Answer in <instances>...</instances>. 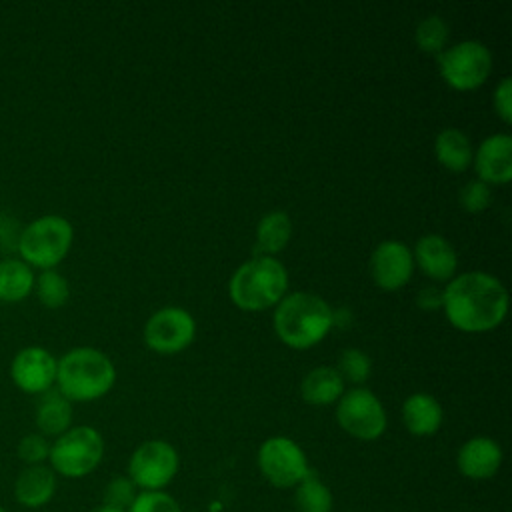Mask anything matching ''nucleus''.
<instances>
[{"label":"nucleus","instance_id":"9","mask_svg":"<svg viewBox=\"0 0 512 512\" xmlns=\"http://www.w3.org/2000/svg\"><path fill=\"white\" fill-rule=\"evenodd\" d=\"M180 466L176 448L166 440H148L140 444L128 462V478L136 488L162 490L168 486Z\"/></svg>","mask_w":512,"mask_h":512},{"label":"nucleus","instance_id":"11","mask_svg":"<svg viewBox=\"0 0 512 512\" xmlns=\"http://www.w3.org/2000/svg\"><path fill=\"white\" fill-rule=\"evenodd\" d=\"M196 336L192 314L178 306H166L154 312L144 326L146 344L160 354H176L190 346Z\"/></svg>","mask_w":512,"mask_h":512},{"label":"nucleus","instance_id":"6","mask_svg":"<svg viewBox=\"0 0 512 512\" xmlns=\"http://www.w3.org/2000/svg\"><path fill=\"white\" fill-rule=\"evenodd\" d=\"M104 456L102 434L92 426H70L50 444L48 462L56 476L84 478Z\"/></svg>","mask_w":512,"mask_h":512},{"label":"nucleus","instance_id":"17","mask_svg":"<svg viewBox=\"0 0 512 512\" xmlns=\"http://www.w3.org/2000/svg\"><path fill=\"white\" fill-rule=\"evenodd\" d=\"M412 258L420 270L434 280H452L458 258L454 246L440 234H426L416 242Z\"/></svg>","mask_w":512,"mask_h":512},{"label":"nucleus","instance_id":"15","mask_svg":"<svg viewBox=\"0 0 512 512\" xmlns=\"http://www.w3.org/2000/svg\"><path fill=\"white\" fill-rule=\"evenodd\" d=\"M502 464V448L488 436H474L466 440L456 456L458 472L472 480L492 478Z\"/></svg>","mask_w":512,"mask_h":512},{"label":"nucleus","instance_id":"34","mask_svg":"<svg viewBox=\"0 0 512 512\" xmlns=\"http://www.w3.org/2000/svg\"><path fill=\"white\" fill-rule=\"evenodd\" d=\"M92 512H122V510L112 508V506H106V504H100V506H98V508H94Z\"/></svg>","mask_w":512,"mask_h":512},{"label":"nucleus","instance_id":"27","mask_svg":"<svg viewBox=\"0 0 512 512\" xmlns=\"http://www.w3.org/2000/svg\"><path fill=\"white\" fill-rule=\"evenodd\" d=\"M336 372L344 382L362 384L372 372V360L360 348H346L338 358Z\"/></svg>","mask_w":512,"mask_h":512},{"label":"nucleus","instance_id":"28","mask_svg":"<svg viewBox=\"0 0 512 512\" xmlns=\"http://www.w3.org/2000/svg\"><path fill=\"white\" fill-rule=\"evenodd\" d=\"M136 496H138V492H136L134 482L128 476H116L106 484L102 504L118 508L122 512H128V508L132 506Z\"/></svg>","mask_w":512,"mask_h":512},{"label":"nucleus","instance_id":"24","mask_svg":"<svg viewBox=\"0 0 512 512\" xmlns=\"http://www.w3.org/2000/svg\"><path fill=\"white\" fill-rule=\"evenodd\" d=\"M294 488L296 512H332V492L312 470Z\"/></svg>","mask_w":512,"mask_h":512},{"label":"nucleus","instance_id":"19","mask_svg":"<svg viewBox=\"0 0 512 512\" xmlns=\"http://www.w3.org/2000/svg\"><path fill=\"white\" fill-rule=\"evenodd\" d=\"M402 420L410 434L432 436L442 424V406L432 394H410L402 404Z\"/></svg>","mask_w":512,"mask_h":512},{"label":"nucleus","instance_id":"32","mask_svg":"<svg viewBox=\"0 0 512 512\" xmlns=\"http://www.w3.org/2000/svg\"><path fill=\"white\" fill-rule=\"evenodd\" d=\"M494 108H496V114L506 124L512 122V80L508 76H504L494 90Z\"/></svg>","mask_w":512,"mask_h":512},{"label":"nucleus","instance_id":"8","mask_svg":"<svg viewBox=\"0 0 512 512\" xmlns=\"http://www.w3.org/2000/svg\"><path fill=\"white\" fill-rule=\"evenodd\" d=\"M336 420L344 432L358 440H376L386 430V410L368 388L344 392L336 406Z\"/></svg>","mask_w":512,"mask_h":512},{"label":"nucleus","instance_id":"26","mask_svg":"<svg viewBox=\"0 0 512 512\" xmlns=\"http://www.w3.org/2000/svg\"><path fill=\"white\" fill-rule=\"evenodd\" d=\"M34 290H36L38 300L46 308H60L70 298L68 280L60 272H56L54 268L44 270L38 278H34Z\"/></svg>","mask_w":512,"mask_h":512},{"label":"nucleus","instance_id":"21","mask_svg":"<svg viewBox=\"0 0 512 512\" xmlns=\"http://www.w3.org/2000/svg\"><path fill=\"white\" fill-rule=\"evenodd\" d=\"M434 152L438 162L452 172L466 170L474 158L470 138L458 128H444L434 140Z\"/></svg>","mask_w":512,"mask_h":512},{"label":"nucleus","instance_id":"13","mask_svg":"<svg viewBox=\"0 0 512 512\" xmlns=\"http://www.w3.org/2000/svg\"><path fill=\"white\" fill-rule=\"evenodd\" d=\"M414 270V258L406 244L398 240L380 242L370 256V274L382 290L402 288Z\"/></svg>","mask_w":512,"mask_h":512},{"label":"nucleus","instance_id":"23","mask_svg":"<svg viewBox=\"0 0 512 512\" xmlns=\"http://www.w3.org/2000/svg\"><path fill=\"white\" fill-rule=\"evenodd\" d=\"M34 288L32 268L20 258L0 260V302H20Z\"/></svg>","mask_w":512,"mask_h":512},{"label":"nucleus","instance_id":"3","mask_svg":"<svg viewBox=\"0 0 512 512\" xmlns=\"http://www.w3.org/2000/svg\"><path fill=\"white\" fill-rule=\"evenodd\" d=\"M116 382L112 360L92 346L68 350L56 364L58 390L70 402H90L104 396Z\"/></svg>","mask_w":512,"mask_h":512},{"label":"nucleus","instance_id":"33","mask_svg":"<svg viewBox=\"0 0 512 512\" xmlns=\"http://www.w3.org/2000/svg\"><path fill=\"white\" fill-rule=\"evenodd\" d=\"M416 304L422 310H438V308H442V290H436L432 286H424L416 294Z\"/></svg>","mask_w":512,"mask_h":512},{"label":"nucleus","instance_id":"7","mask_svg":"<svg viewBox=\"0 0 512 512\" xmlns=\"http://www.w3.org/2000/svg\"><path fill=\"white\" fill-rule=\"evenodd\" d=\"M438 70L444 82L456 90H472L486 82L492 70V54L478 40H464L438 54Z\"/></svg>","mask_w":512,"mask_h":512},{"label":"nucleus","instance_id":"4","mask_svg":"<svg viewBox=\"0 0 512 512\" xmlns=\"http://www.w3.org/2000/svg\"><path fill=\"white\" fill-rule=\"evenodd\" d=\"M288 288V272L274 256H254L230 278V298L240 310L260 312L276 306Z\"/></svg>","mask_w":512,"mask_h":512},{"label":"nucleus","instance_id":"35","mask_svg":"<svg viewBox=\"0 0 512 512\" xmlns=\"http://www.w3.org/2000/svg\"><path fill=\"white\" fill-rule=\"evenodd\" d=\"M0 512H8V510H6V508H4V506H0Z\"/></svg>","mask_w":512,"mask_h":512},{"label":"nucleus","instance_id":"5","mask_svg":"<svg viewBox=\"0 0 512 512\" xmlns=\"http://www.w3.org/2000/svg\"><path fill=\"white\" fill-rule=\"evenodd\" d=\"M72 238V224L64 216L46 214L32 220L20 232L16 248L28 266L50 270L66 258Z\"/></svg>","mask_w":512,"mask_h":512},{"label":"nucleus","instance_id":"16","mask_svg":"<svg viewBox=\"0 0 512 512\" xmlns=\"http://www.w3.org/2000/svg\"><path fill=\"white\" fill-rule=\"evenodd\" d=\"M58 488L56 474L46 464L26 466L18 472L14 480V500L28 510H38L46 506Z\"/></svg>","mask_w":512,"mask_h":512},{"label":"nucleus","instance_id":"25","mask_svg":"<svg viewBox=\"0 0 512 512\" xmlns=\"http://www.w3.org/2000/svg\"><path fill=\"white\" fill-rule=\"evenodd\" d=\"M448 36H450V28L446 20L438 14H430L424 20H420L414 32V40L418 48L428 54H440L448 42Z\"/></svg>","mask_w":512,"mask_h":512},{"label":"nucleus","instance_id":"30","mask_svg":"<svg viewBox=\"0 0 512 512\" xmlns=\"http://www.w3.org/2000/svg\"><path fill=\"white\" fill-rule=\"evenodd\" d=\"M16 454L26 466L44 464L50 454V442L46 440V436H42L38 432L26 434L20 438V442L16 446Z\"/></svg>","mask_w":512,"mask_h":512},{"label":"nucleus","instance_id":"29","mask_svg":"<svg viewBox=\"0 0 512 512\" xmlns=\"http://www.w3.org/2000/svg\"><path fill=\"white\" fill-rule=\"evenodd\" d=\"M128 512H182L178 502L164 490H142Z\"/></svg>","mask_w":512,"mask_h":512},{"label":"nucleus","instance_id":"20","mask_svg":"<svg viewBox=\"0 0 512 512\" xmlns=\"http://www.w3.org/2000/svg\"><path fill=\"white\" fill-rule=\"evenodd\" d=\"M300 394L304 402L312 406H326L340 400V396L344 394V380L340 378L336 368L318 366L304 376L300 384Z\"/></svg>","mask_w":512,"mask_h":512},{"label":"nucleus","instance_id":"2","mask_svg":"<svg viewBox=\"0 0 512 512\" xmlns=\"http://www.w3.org/2000/svg\"><path fill=\"white\" fill-rule=\"evenodd\" d=\"M334 326V312L328 302L310 292L284 296L274 310V330L290 348L318 344Z\"/></svg>","mask_w":512,"mask_h":512},{"label":"nucleus","instance_id":"22","mask_svg":"<svg viewBox=\"0 0 512 512\" xmlns=\"http://www.w3.org/2000/svg\"><path fill=\"white\" fill-rule=\"evenodd\" d=\"M292 234V222L290 216L282 210H274L262 216L256 228V256H270L280 252Z\"/></svg>","mask_w":512,"mask_h":512},{"label":"nucleus","instance_id":"12","mask_svg":"<svg viewBox=\"0 0 512 512\" xmlns=\"http://www.w3.org/2000/svg\"><path fill=\"white\" fill-rule=\"evenodd\" d=\"M58 360L40 346H26L16 352L10 364L12 382L26 394H42L56 382Z\"/></svg>","mask_w":512,"mask_h":512},{"label":"nucleus","instance_id":"1","mask_svg":"<svg viewBox=\"0 0 512 512\" xmlns=\"http://www.w3.org/2000/svg\"><path fill=\"white\" fill-rule=\"evenodd\" d=\"M442 308L454 328L486 332L506 318L508 292L492 274L464 272L442 290Z\"/></svg>","mask_w":512,"mask_h":512},{"label":"nucleus","instance_id":"18","mask_svg":"<svg viewBox=\"0 0 512 512\" xmlns=\"http://www.w3.org/2000/svg\"><path fill=\"white\" fill-rule=\"evenodd\" d=\"M34 420L40 430L38 434L58 438L72 426V402L58 388H50L40 394Z\"/></svg>","mask_w":512,"mask_h":512},{"label":"nucleus","instance_id":"14","mask_svg":"<svg viewBox=\"0 0 512 512\" xmlns=\"http://www.w3.org/2000/svg\"><path fill=\"white\" fill-rule=\"evenodd\" d=\"M474 168L478 180L486 184H506L512 180V138L510 134H492L476 150Z\"/></svg>","mask_w":512,"mask_h":512},{"label":"nucleus","instance_id":"31","mask_svg":"<svg viewBox=\"0 0 512 512\" xmlns=\"http://www.w3.org/2000/svg\"><path fill=\"white\" fill-rule=\"evenodd\" d=\"M492 202L490 186L482 180H470L460 188V204L466 212H484Z\"/></svg>","mask_w":512,"mask_h":512},{"label":"nucleus","instance_id":"10","mask_svg":"<svg viewBox=\"0 0 512 512\" xmlns=\"http://www.w3.org/2000/svg\"><path fill=\"white\" fill-rule=\"evenodd\" d=\"M258 468L274 488H294L310 472L306 454L286 436H272L262 442Z\"/></svg>","mask_w":512,"mask_h":512}]
</instances>
